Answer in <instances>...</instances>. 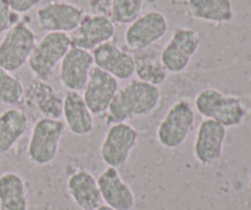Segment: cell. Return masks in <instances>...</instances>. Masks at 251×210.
Instances as JSON below:
<instances>
[{"instance_id": "1", "label": "cell", "mask_w": 251, "mask_h": 210, "mask_svg": "<svg viewBox=\"0 0 251 210\" xmlns=\"http://www.w3.org/2000/svg\"><path fill=\"white\" fill-rule=\"evenodd\" d=\"M161 102L158 86L132 80L119 89L108 110V123H123L150 115Z\"/></svg>"}, {"instance_id": "2", "label": "cell", "mask_w": 251, "mask_h": 210, "mask_svg": "<svg viewBox=\"0 0 251 210\" xmlns=\"http://www.w3.org/2000/svg\"><path fill=\"white\" fill-rule=\"evenodd\" d=\"M195 108L205 120H212L230 128L242 124L247 112L242 101L213 88L203 89L196 95Z\"/></svg>"}, {"instance_id": "3", "label": "cell", "mask_w": 251, "mask_h": 210, "mask_svg": "<svg viewBox=\"0 0 251 210\" xmlns=\"http://www.w3.org/2000/svg\"><path fill=\"white\" fill-rule=\"evenodd\" d=\"M71 48L70 34L64 32H48L32 51L28 66L38 80L48 81Z\"/></svg>"}, {"instance_id": "4", "label": "cell", "mask_w": 251, "mask_h": 210, "mask_svg": "<svg viewBox=\"0 0 251 210\" xmlns=\"http://www.w3.org/2000/svg\"><path fill=\"white\" fill-rule=\"evenodd\" d=\"M36 34L25 21H17L0 42V66L9 73L20 70L36 47Z\"/></svg>"}, {"instance_id": "5", "label": "cell", "mask_w": 251, "mask_h": 210, "mask_svg": "<svg viewBox=\"0 0 251 210\" xmlns=\"http://www.w3.org/2000/svg\"><path fill=\"white\" fill-rule=\"evenodd\" d=\"M195 125V112L188 100L176 101L167 111L157 128V139L166 149L181 147Z\"/></svg>"}, {"instance_id": "6", "label": "cell", "mask_w": 251, "mask_h": 210, "mask_svg": "<svg viewBox=\"0 0 251 210\" xmlns=\"http://www.w3.org/2000/svg\"><path fill=\"white\" fill-rule=\"evenodd\" d=\"M65 123L61 120L41 118L33 125L27 147L29 161L37 166H46L54 161L59 150Z\"/></svg>"}, {"instance_id": "7", "label": "cell", "mask_w": 251, "mask_h": 210, "mask_svg": "<svg viewBox=\"0 0 251 210\" xmlns=\"http://www.w3.org/2000/svg\"><path fill=\"white\" fill-rule=\"evenodd\" d=\"M201 43V36L196 30L178 27L171 39L161 51V60L171 74L183 73L190 64Z\"/></svg>"}, {"instance_id": "8", "label": "cell", "mask_w": 251, "mask_h": 210, "mask_svg": "<svg viewBox=\"0 0 251 210\" xmlns=\"http://www.w3.org/2000/svg\"><path fill=\"white\" fill-rule=\"evenodd\" d=\"M137 139L139 134L136 129L129 123H113L100 144V159L108 167L119 169L124 166L129 161L132 150L136 148Z\"/></svg>"}, {"instance_id": "9", "label": "cell", "mask_w": 251, "mask_h": 210, "mask_svg": "<svg viewBox=\"0 0 251 210\" xmlns=\"http://www.w3.org/2000/svg\"><path fill=\"white\" fill-rule=\"evenodd\" d=\"M168 31V20L162 12L149 11L140 15L127 26L124 33L126 46L131 51H142L162 39Z\"/></svg>"}, {"instance_id": "10", "label": "cell", "mask_w": 251, "mask_h": 210, "mask_svg": "<svg viewBox=\"0 0 251 210\" xmlns=\"http://www.w3.org/2000/svg\"><path fill=\"white\" fill-rule=\"evenodd\" d=\"M83 10L66 1H51L37 10V22L43 31L64 32L75 31L83 17Z\"/></svg>"}, {"instance_id": "11", "label": "cell", "mask_w": 251, "mask_h": 210, "mask_svg": "<svg viewBox=\"0 0 251 210\" xmlns=\"http://www.w3.org/2000/svg\"><path fill=\"white\" fill-rule=\"evenodd\" d=\"M118 90L119 84L117 79L97 66H93L83 89L82 97L93 116H102L108 112Z\"/></svg>"}, {"instance_id": "12", "label": "cell", "mask_w": 251, "mask_h": 210, "mask_svg": "<svg viewBox=\"0 0 251 210\" xmlns=\"http://www.w3.org/2000/svg\"><path fill=\"white\" fill-rule=\"evenodd\" d=\"M115 27L112 20L103 15H83L80 25L70 33L71 47L92 52L100 44L112 41Z\"/></svg>"}, {"instance_id": "13", "label": "cell", "mask_w": 251, "mask_h": 210, "mask_svg": "<svg viewBox=\"0 0 251 210\" xmlns=\"http://www.w3.org/2000/svg\"><path fill=\"white\" fill-rule=\"evenodd\" d=\"M227 128L212 120H203L196 132L194 155L201 165L210 166L222 157Z\"/></svg>"}, {"instance_id": "14", "label": "cell", "mask_w": 251, "mask_h": 210, "mask_svg": "<svg viewBox=\"0 0 251 210\" xmlns=\"http://www.w3.org/2000/svg\"><path fill=\"white\" fill-rule=\"evenodd\" d=\"M93 66L95 63L91 52L71 47L60 61L59 79L61 85L69 91H83Z\"/></svg>"}, {"instance_id": "15", "label": "cell", "mask_w": 251, "mask_h": 210, "mask_svg": "<svg viewBox=\"0 0 251 210\" xmlns=\"http://www.w3.org/2000/svg\"><path fill=\"white\" fill-rule=\"evenodd\" d=\"M91 53L95 66L117 80H127L135 75V60L132 54L120 48L114 42H105Z\"/></svg>"}, {"instance_id": "16", "label": "cell", "mask_w": 251, "mask_h": 210, "mask_svg": "<svg viewBox=\"0 0 251 210\" xmlns=\"http://www.w3.org/2000/svg\"><path fill=\"white\" fill-rule=\"evenodd\" d=\"M100 197L105 206L115 210H132L135 194L127 183L123 181L118 169L107 167L97 179Z\"/></svg>"}, {"instance_id": "17", "label": "cell", "mask_w": 251, "mask_h": 210, "mask_svg": "<svg viewBox=\"0 0 251 210\" xmlns=\"http://www.w3.org/2000/svg\"><path fill=\"white\" fill-rule=\"evenodd\" d=\"M25 102L33 110H37L43 118L60 120L63 117L64 97L55 89L43 80H34L25 90Z\"/></svg>"}, {"instance_id": "18", "label": "cell", "mask_w": 251, "mask_h": 210, "mask_svg": "<svg viewBox=\"0 0 251 210\" xmlns=\"http://www.w3.org/2000/svg\"><path fill=\"white\" fill-rule=\"evenodd\" d=\"M63 118L68 129L76 137H85L92 133L95 118L86 105L82 95L75 91H68L64 96Z\"/></svg>"}, {"instance_id": "19", "label": "cell", "mask_w": 251, "mask_h": 210, "mask_svg": "<svg viewBox=\"0 0 251 210\" xmlns=\"http://www.w3.org/2000/svg\"><path fill=\"white\" fill-rule=\"evenodd\" d=\"M74 203L81 210H96L103 204L97 180L87 170L74 172L66 183Z\"/></svg>"}, {"instance_id": "20", "label": "cell", "mask_w": 251, "mask_h": 210, "mask_svg": "<svg viewBox=\"0 0 251 210\" xmlns=\"http://www.w3.org/2000/svg\"><path fill=\"white\" fill-rule=\"evenodd\" d=\"M135 60V75L137 80L151 84L154 86H161L168 78V71L164 68L161 60V51L149 47L142 51H132Z\"/></svg>"}, {"instance_id": "21", "label": "cell", "mask_w": 251, "mask_h": 210, "mask_svg": "<svg viewBox=\"0 0 251 210\" xmlns=\"http://www.w3.org/2000/svg\"><path fill=\"white\" fill-rule=\"evenodd\" d=\"M28 128V118L22 110L9 108L0 115V155L9 152Z\"/></svg>"}, {"instance_id": "22", "label": "cell", "mask_w": 251, "mask_h": 210, "mask_svg": "<svg viewBox=\"0 0 251 210\" xmlns=\"http://www.w3.org/2000/svg\"><path fill=\"white\" fill-rule=\"evenodd\" d=\"M28 194L25 180L16 172L0 176V210H27Z\"/></svg>"}, {"instance_id": "23", "label": "cell", "mask_w": 251, "mask_h": 210, "mask_svg": "<svg viewBox=\"0 0 251 210\" xmlns=\"http://www.w3.org/2000/svg\"><path fill=\"white\" fill-rule=\"evenodd\" d=\"M188 11L194 19L213 24H226L234 16L232 0H188Z\"/></svg>"}, {"instance_id": "24", "label": "cell", "mask_w": 251, "mask_h": 210, "mask_svg": "<svg viewBox=\"0 0 251 210\" xmlns=\"http://www.w3.org/2000/svg\"><path fill=\"white\" fill-rule=\"evenodd\" d=\"M25 88L21 81L0 66V102L16 106L24 101Z\"/></svg>"}, {"instance_id": "25", "label": "cell", "mask_w": 251, "mask_h": 210, "mask_svg": "<svg viewBox=\"0 0 251 210\" xmlns=\"http://www.w3.org/2000/svg\"><path fill=\"white\" fill-rule=\"evenodd\" d=\"M145 0H112L110 20L113 24L130 25L141 15Z\"/></svg>"}, {"instance_id": "26", "label": "cell", "mask_w": 251, "mask_h": 210, "mask_svg": "<svg viewBox=\"0 0 251 210\" xmlns=\"http://www.w3.org/2000/svg\"><path fill=\"white\" fill-rule=\"evenodd\" d=\"M19 21V14L11 11L6 2L0 0V36Z\"/></svg>"}, {"instance_id": "27", "label": "cell", "mask_w": 251, "mask_h": 210, "mask_svg": "<svg viewBox=\"0 0 251 210\" xmlns=\"http://www.w3.org/2000/svg\"><path fill=\"white\" fill-rule=\"evenodd\" d=\"M2 1L6 2L11 11L16 14H25L37 6L41 0H2Z\"/></svg>"}, {"instance_id": "28", "label": "cell", "mask_w": 251, "mask_h": 210, "mask_svg": "<svg viewBox=\"0 0 251 210\" xmlns=\"http://www.w3.org/2000/svg\"><path fill=\"white\" fill-rule=\"evenodd\" d=\"M88 4L95 15H103L110 19L112 0H88Z\"/></svg>"}, {"instance_id": "29", "label": "cell", "mask_w": 251, "mask_h": 210, "mask_svg": "<svg viewBox=\"0 0 251 210\" xmlns=\"http://www.w3.org/2000/svg\"><path fill=\"white\" fill-rule=\"evenodd\" d=\"M96 210H115V209L110 208V207L105 206V204H102V206H100V208H97V209H96Z\"/></svg>"}, {"instance_id": "30", "label": "cell", "mask_w": 251, "mask_h": 210, "mask_svg": "<svg viewBox=\"0 0 251 210\" xmlns=\"http://www.w3.org/2000/svg\"><path fill=\"white\" fill-rule=\"evenodd\" d=\"M250 188H251V181H250Z\"/></svg>"}, {"instance_id": "31", "label": "cell", "mask_w": 251, "mask_h": 210, "mask_svg": "<svg viewBox=\"0 0 251 210\" xmlns=\"http://www.w3.org/2000/svg\"><path fill=\"white\" fill-rule=\"evenodd\" d=\"M61 1H64V0H61Z\"/></svg>"}]
</instances>
